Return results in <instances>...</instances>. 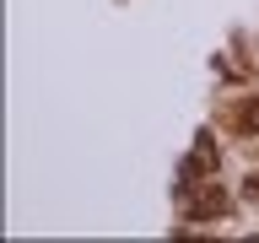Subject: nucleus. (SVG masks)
Instances as JSON below:
<instances>
[{"mask_svg": "<svg viewBox=\"0 0 259 243\" xmlns=\"http://www.w3.org/2000/svg\"><path fill=\"white\" fill-rule=\"evenodd\" d=\"M216 168V141H210V130H200V141H194V151H189V162L178 168V189H189L200 173H210Z\"/></svg>", "mask_w": 259, "mask_h": 243, "instance_id": "obj_2", "label": "nucleus"}, {"mask_svg": "<svg viewBox=\"0 0 259 243\" xmlns=\"http://www.w3.org/2000/svg\"><path fill=\"white\" fill-rule=\"evenodd\" d=\"M178 194H184V216H189V222H216V216H227V206H232L222 184H205V178H194L189 189H178Z\"/></svg>", "mask_w": 259, "mask_h": 243, "instance_id": "obj_1", "label": "nucleus"}, {"mask_svg": "<svg viewBox=\"0 0 259 243\" xmlns=\"http://www.w3.org/2000/svg\"><path fill=\"white\" fill-rule=\"evenodd\" d=\"M243 200H248V206H259V173L243 178Z\"/></svg>", "mask_w": 259, "mask_h": 243, "instance_id": "obj_4", "label": "nucleus"}, {"mask_svg": "<svg viewBox=\"0 0 259 243\" xmlns=\"http://www.w3.org/2000/svg\"><path fill=\"white\" fill-rule=\"evenodd\" d=\"M232 125H238L243 135H259V97H248V103H243V108H238V119H232Z\"/></svg>", "mask_w": 259, "mask_h": 243, "instance_id": "obj_3", "label": "nucleus"}]
</instances>
